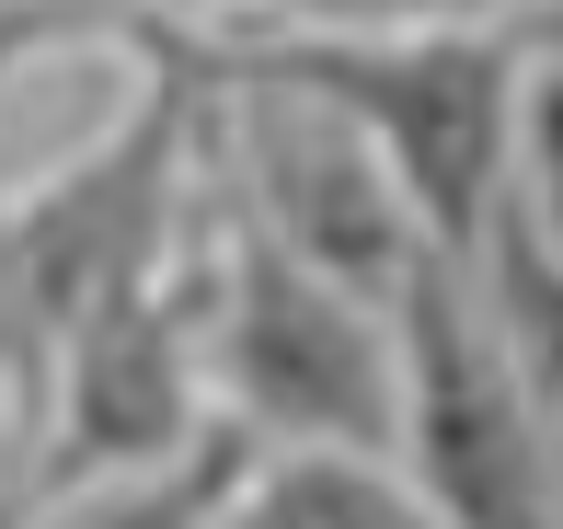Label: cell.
<instances>
[{
    "instance_id": "cell-3",
    "label": "cell",
    "mask_w": 563,
    "mask_h": 529,
    "mask_svg": "<svg viewBox=\"0 0 563 529\" xmlns=\"http://www.w3.org/2000/svg\"><path fill=\"white\" fill-rule=\"evenodd\" d=\"M208 415L265 449H379L402 438V311L311 276L219 208L208 254Z\"/></svg>"
},
{
    "instance_id": "cell-4",
    "label": "cell",
    "mask_w": 563,
    "mask_h": 529,
    "mask_svg": "<svg viewBox=\"0 0 563 529\" xmlns=\"http://www.w3.org/2000/svg\"><path fill=\"white\" fill-rule=\"evenodd\" d=\"M208 173H219V208L242 219V231H265L276 254H299L311 276L379 299V311H402V288L438 265V242H426V219L402 208L391 162H379L334 104H311V92H288V81L219 69Z\"/></svg>"
},
{
    "instance_id": "cell-8",
    "label": "cell",
    "mask_w": 563,
    "mask_h": 529,
    "mask_svg": "<svg viewBox=\"0 0 563 529\" xmlns=\"http://www.w3.org/2000/svg\"><path fill=\"white\" fill-rule=\"evenodd\" d=\"M460 288H472L483 334L506 345V368H518V392L552 415L563 438V242L529 231L518 208H495V231H483V254L460 265Z\"/></svg>"
},
{
    "instance_id": "cell-9",
    "label": "cell",
    "mask_w": 563,
    "mask_h": 529,
    "mask_svg": "<svg viewBox=\"0 0 563 529\" xmlns=\"http://www.w3.org/2000/svg\"><path fill=\"white\" fill-rule=\"evenodd\" d=\"M242 529H438V518L379 449H265L242 484Z\"/></svg>"
},
{
    "instance_id": "cell-2",
    "label": "cell",
    "mask_w": 563,
    "mask_h": 529,
    "mask_svg": "<svg viewBox=\"0 0 563 529\" xmlns=\"http://www.w3.org/2000/svg\"><path fill=\"white\" fill-rule=\"evenodd\" d=\"M208 58L334 104L345 128L391 162V185H402V208L426 219L438 265L483 254L506 185H518V81H529V46L506 35V23L334 35V46H219L208 35Z\"/></svg>"
},
{
    "instance_id": "cell-1",
    "label": "cell",
    "mask_w": 563,
    "mask_h": 529,
    "mask_svg": "<svg viewBox=\"0 0 563 529\" xmlns=\"http://www.w3.org/2000/svg\"><path fill=\"white\" fill-rule=\"evenodd\" d=\"M208 104H219L208 35L162 23V35H139L126 104H104V128L69 150V162H46L23 196H0V403H12V461L35 438L58 345L104 299L196 265V242L219 219Z\"/></svg>"
},
{
    "instance_id": "cell-10",
    "label": "cell",
    "mask_w": 563,
    "mask_h": 529,
    "mask_svg": "<svg viewBox=\"0 0 563 529\" xmlns=\"http://www.w3.org/2000/svg\"><path fill=\"white\" fill-rule=\"evenodd\" d=\"M219 46H334V35H426L472 23V0H196Z\"/></svg>"
},
{
    "instance_id": "cell-6",
    "label": "cell",
    "mask_w": 563,
    "mask_h": 529,
    "mask_svg": "<svg viewBox=\"0 0 563 529\" xmlns=\"http://www.w3.org/2000/svg\"><path fill=\"white\" fill-rule=\"evenodd\" d=\"M208 254H219V219H208V242H196V265L104 299V311L58 345L46 403H35V438H23V461H12L23 518L81 495V484L173 461V449L208 426Z\"/></svg>"
},
{
    "instance_id": "cell-12",
    "label": "cell",
    "mask_w": 563,
    "mask_h": 529,
    "mask_svg": "<svg viewBox=\"0 0 563 529\" xmlns=\"http://www.w3.org/2000/svg\"><path fill=\"white\" fill-rule=\"evenodd\" d=\"M506 208L563 242V58H529V81H518V185H506Z\"/></svg>"
},
{
    "instance_id": "cell-11",
    "label": "cell",
    "mask_w": 563,
    "mask_h": 529,
    "mask_svg": "<svg viewBox=\"0 0 563 529\" xmlns=\"http://www.w3.org/2000/svg\"><path fill=\"white\" fill-rule=\"evenodd\" d=\"M162 23H185V0H0V58H58V46H139L162 35Z\"/></svg>"
},
{
    "instance_id": "cell-5",
    "label": "cell",
    "mask_w": 563,
    "mask_h": 529,
    "mask_svg": "<svg viewBox=\"0 0 563 529\" xmlns=\"http://www.w3.org/2000/svg\"><path fill=\"white\" fill-rule=\"evenodd\" d=\"M402 484L438 529H563V438L518 392L506 345L483 334L460 265L402 288Z\"/></svg>"
},
{
    "instance_id": "cell-14",
    "label": "cell",
    "mask_w": 563,
    "mask_h": 529,
    "mask_svg": "<svg viewBox=\"0 0 563 529\" xmlns=\"http://www.w3.org/2000/svg\"><path fill=\"white\" fill-rule=\"evenodd\" d=\"M529 12H552V0H472V23H506V35H518Z\"/></svg>"
},
{
    "instance_id": "cell-13",
    "label": "cell",
    "mask_w": 563,
    "mask_h": 529,
    "mask_svg": "<svg viewBox=\"0 0 563 529\" xmlns=\"http://www.w3.org/2000/svg\"><path fill=\"white\" fill-rule=\"evenodd\" d=\"M518 46H529V58H563V0H552V12H529V23H518Z\"/></svg>"
},
{
    "instance_id": "cell-7",
    "label": "cell",
    "mask_w": 563,
    "mask_h": 529,
    "mask_svg": "<svg viewBox=\"0 0 563 529\" xmlns=\"http://www.w3.org/2000/svg\"><path fill=\"white\" fill-rule=\"evenodd\" d=\"M265 461V438H242L230 415H208L173 461L115 472V484H81L58 507H35L23 529H242V484Z\"/></svg>"
}]
</instances>
